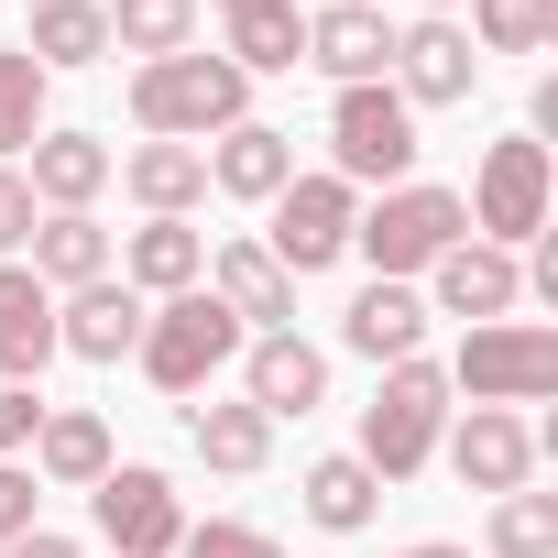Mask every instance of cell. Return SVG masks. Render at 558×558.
I'll return each instance as SVG.
<instances>
[{"label": "cell", "mask_w": 558, "mask_h": 558, "mask_svg": "<svg viewBox=\"0 0 558 558\" xmlns=\"http://www.w3.org/2000/svg\"><path fill=\"white\" fill-rule=\"evenodd\" d=\"M340 351H351V362H373V373L416 362V351H427V296H416V286H384V274H373V286L340 307Z\"/></svg>", "instance_id": "20"}, {"label": "cell", "mask_w": 558, "mask_h": 558, "mask_svg": "<svg viewBox=\"0 0 558 558\" xmlns=\"http://www.w3.org/2000/svg\"><path fill=\"white\" fill-rule=\"evenodd\" d=\"M438 373H449V395H471V405H514V416H525V405L558 395V329H547V318H493V329H471Z\"/></svg>", "instance_id": "7"}, {"label": "cell", "mask_w": 558, "mask_h": 558, "mask_svg": "<svg viewBox=\"0 0 558 558\" xmlns=\"http://www.w3.org/2000/svg\"><path fill=\"white\" fill-rule=\"evenodd\" d=\"M110 460H121V438H110L99 405H45V427H34V482L45 493H99Z\"/></svg>", "instance_id": "22"}, {"label": "cell", "mask_w": 558, "mask_h": 558, "mask_svg": "<svg viewBox=\"0 0 558 558\" xmlns=\"http://www.w3.org/2000/svg\"><path fill=\"white\" fill-rule=\"evenodd\" d=\"M471 219H460V186H438V175H405V186H384V197H362V219H351V252L384 274V286H416V274L460 241Z\"/></svg>", "instance_id": "5"}, {"label": "cell", "mask_w": 558, "mask_h": 558, "mask_svg": "<svg viewBox=\"0 0 558 558\" xmlns=\"http://www.w3.org/2000/svg\"><path fill=\"white\" fill-rule=\"evenodd\" d=\"M482 547H493V558H558V493H536V482L504 493V504L482 514Z\"/></svg>", "instance_id": "32"}, {"label": "cell", "mask_w": 558, "mask_h": 558, "mask_svg": "<svg viewBox=\"0 0 558 558\" xmlns=\"http://www.w3.org/2000/svg\"><path fill=\"white\" fill-rule=\"evenodd\" d=\"M88 525H99L110 558H175L186 493H175V471H154V460H110V482L88 493Z\"/></svg>", "instance_id": "9"}, {"label": "cell", "mask_w": 558, "mask_h": 558, "mask_svg": "<svg viewBox=\"0 0 558 558\" xmlns=\"http://www.w3.org/2000/svg\"><path fill=\"white\" fill-rule=\"evenodd\" d=\"M186 449H197L219 482H252V471H274V416L241 405V395H197V405H186Z\"/></svg>", "instance_id": "25"}, {"label": "cell", "mask_w": 558, "mask_h": 558, "mask_svg": "<svg viewBox=\"0 0 558 558\" xmlns=\"http://www.w3.org/2000/svg\"><path fill=\"white\" fill-rule=\"evenodd\" d=\"M351 219H362V186H340L329 165H296V186L274 197V230H263V252L296 274H329V263H351Z\"/></svg>", "instance_id": "8"}, {"label": "cell", "mask_w": 558, "mask_h": 558, "mask_svg": "<svg viewBox=\"0 0 558 558\" xmlns=\"http://www.w3.org/2000/svg\"><path fill=\"white\" fill-rule=\"evenodd\" d=\"M395 558H471V547H449V536H416V547H395Z\"/></svg>", "instance_id": "38"}, {"label": "cell", "mask_w": 558, "mask_h": 558, "mask_svg": "<svg viewBox=\"0 0 558 558\" xmlns=\"http://www.w3.org/2000/svg\"><path fill=\"white\" fill-rule=\"evenodd\" d=\"M373 12H384V0H373Z\"/></svg>", "instance_id": "41"}, {"label": "cell", "mask_w": 558, "mask_h": 558, "mask_svg": "<svg viewBox=\"0 0 558 558\" xmlns=\"http://www.w3.org/2000/svg\"><path fill=\"white\" fill-rule=\"evenodd\" d=\"M0 558H88V547H77L66 525H23V536H12V547H0Z\"/></svg>", "instance_id": "37"}, {"label": "cell", "mask_w": 558, "mask_h": 558, "mask_svg": "<svg viewBox=\"0 0 558 558\" xmlns=\"http://www.w3.org/2000/svg\"><path fill=\"white\" fill-rule=\"evenodd\" d=\"M34 504H45V482H34V460H0V547H12L23 525H45Z\"/></svg>", "instance_id": "35"}, {"label": "cell", "mask_w": 558, "mask_h": 558, "mask_svg": "<svg viewBox=\"0 0 558 558\" xmlns=\"http://www.w3.org/2000/svg\"><path fill=\"white\" fill-rule=\"evenodd\" d=\"M110 186L143 219H197L208 208V154L197 143H132V154H110Z\"/></svg>", "instance_id": "21"}, {"label": "cell", "mask_w": 558, "mask_h": 558, "mask_svg": "<svg viewBox=\"0 0 558 558\" xmlns=\"http://www.w3.org/2000/svg\"><path fill=\"white\" fill-rule=\"evenodd\" d=\"M416 12H449V23H460V0H416Z\"/></svg>", "instance_id": "39"}, {"label": "cell", "mask_w": 558, "mask_h": 558, "mask_svg": "<svg viewBox=\"0 0 558 558\" xmlns=\"http://www.w3.org/2000/svg\"><path fill=\"white\" fill-rule=\"evenodd\" d=\"M416 110L384 88V77H362V88H329V175L340 186H362V197H384V186H405L416 175Z\"/></svg>", "instance_id": "6"}, {"label": "cell", "mask_w": 558, "mask_h": 558, "mask_svg": "<svg viewBox=\"0 0 558 558\" xmlns=\"http://www.w3.org/2000/svg\"><path fill=\"white\" fill-rule=\"evenodd\" d=\"M384 88L427 121V110H471V88H482V45L449 23V12H416V23H395V66H384Z\"/></svg>", "instance_id": "10"}, {"label": "cell", "mask_w": 558, "mask_h": 558, "mask_svg": "<svg viewBox=\"0 0 558 558\" xmlns=\"http://www.w3.org/2000/svg\"><path fill=\"white\" fill-rule=\"evenodd\" d=\"M438 438H449V373L416 351V362H395L384 384H373V405H362V471L395 493V482H416L427 460H438Z\"/></svg>", "instance_id": "4"}, {"label": "cell", "mask_w": 558, "mask_h": 558, "mask_svg": "<svg viewBox=\"0 0 558 558\" xmlns=\"http://www.w3.org/2000/svg\"><path fill=\"white\" fill-rule=\"evenodd\" d=\"M460 219H471V241H493V252H536L547 219H558V165H547V143H536V132L482 143V165H471V186H460Z\"/></svg>", "instance_id": "2"}, {"label": "cell", "mask_w": 558, "mask_h": 558, "mask_svg": "<svg viewBox=\"0 0 558 558\" xmlns=\"http://www.w3.org/2000/svg\"><path fill=\"white\" fill-rule=\"evenodd\" d=\"M296 504H307V525H318V536H362V525L384 514V482H373L351 449H329V460H307Z\"/></svg>", "instance_id": "28"}, {"label": "cell", "mask_w": 558, "mask_h": 558, "mask_svg": "<svg viewBox=\"0 0 558 558\" xmlns=\"http://www.w3.org/2000/svg\"><path fill=\"white\" fill-rule=\"evenodd\" d=\"M219 12V56L241 77H296L307 66V12L296 0H208Z\"/></svg>", "instance_id": "18"}, {"label": "cell", "mask_w": 558, "mask_h": 558, "mask_svg": "<svg viewBox=\"0 0 558 558\" xmlns=\"http://www.w3.org/2000/svg\"><path fill=\"white\" fill-rule=\"evenodd\" d=\"M45 362H56V296L23 263H0V384H45Z\"/></svg>", "instance_id": "26"}, {"label": "cell", "mask_w": 558, "mask_h": 558, "mask_svg": "<svg viewBox=\"0 0 558 558\" xmlns=\"http://www.w3.org/2000/svg\"><path fill=\"white\" fill-rule=\"evenodd\" d=\"M241 318L208 296V286H186V296H154V318H143V351H132V373L154 384V395H175V405H197L230 362H241Z\"/></svg>", "instance_id": "3"}, {"label": "cell", "mask_w": 558, "mask_h": 558, "mask_svg": "<svg viewBox=\"0 0 558 558\" xmlns=\"http://www.w3.org/2000/svg\"><path fill=\"white\" fill-rule=\"evenodd\" d=\"M110 12V56H132V66H154V56H186L197 45V0H99Z\"/></svg>", "instance_id": "29"}, {"label": "cell", "mask_w": 558, "mask_h": 558, "mask_svg": "<svg viewBox=\"0 0 558 558\" xmlns=\"http://www.w3.org/2000/svg\"><path fill=\"white\" fill-rule=\"evenodd\" d=\"M208 296L263 340V329H296V274L274 263L252 230H230V241H208Z\"/></svg>", "instance_id": "14"}, {"label": "cell", "mask_w": 558, "mask_h": 558, "mask_svg": "<svg viewBox=\"0 0 558 558\" xmlns=\"http://www.w3.org/2000/svg\"><path fill=\"white\" fill-rule=\"evenodd\" d=\"M241 405H263L274 427H286V416H318V405H329V351H318L307 329L241 340Z\"/></svg>", "instance_id": "13"}, {"label": "cell", "mask_w": 558, "mask_h": 558, "mask_svg": "<svg viewBox=\"0 0 558 558\" xmlns=\"http://www.w3.org/2000/svg\"><path fill=\"white\" fill-rule=\"evenodd\" d=\"M45 121H56V77H45L23 45H0V165L34 154V143H45Z\"/></svg>", "instance_id": "30"}, {"label": "cell", "mask_w": 558, "mask_h": 558, "mask_svg": "<svg viewBox=\"0 0 558 558\" xmlns=\"http://www.w3.org/2000/svg\"><path fill=\"white\" fill-rule=\"evenodd\" d=\"M536 449H547V438H536V427H525L514 405H471V416H460V427L438 438L449 482H460V493H493V504L536 482Z\"/></svg>", "instance_id": "12"}, {"label": "cell", "mask_w": 558, "mask_h": 558, "mask_svg": "<svg viewBox=\"0 0 558 558\" xmlns=\"http://www.w3.org/2000/svg\"><path fill=\"white\" fill-rule=\"evenodd\" d=\"M175 558H286V536L252 525V514H208V525L175 536Z\"/></svg>", "instance_id": "33"}, {"label": "cell", "mask_w": 558, "mask_h": 558, "mask_svg": "<svg viewBox=\"0 0 558 558\" xmlns=\"http://www.w3.org/2000/svg\"><path fill=\"white\" fill-rule=\"evenodd\" d=\"M307 66L329 88H362V77L395 66V23L373 12V0H318V12H307Z\"/></svg>", "instance_id": "19"}, {"label": "cell", "mask_w": 558, "mask_h": 558, "mask_svg": "<svg viewBox=\"0 0 558 558\" xmlns=\"http://www.w3.org/2000/svg\"><path fill=\"white\" fill-rule=\"evenodd\" d=\"M197 154H208V186L241 197V208H274V197L296 186V132H286V121H230V132L197 143Z\"/></svg>", "instance_id": "16"}, {"label": "cell", "mask_w": 558, "mask_h": 558, "mask_svg": "<svg viewBox=\"0 0 558 558\" xmlns=\"http://www.w3.org/2000/svg\"><path fill=\"white\" fill-rule=\"evenodd\" d=\"M110 274L154 307V296H186V286H208V230L197 219H143L132 241H110Z\"/></svg>", "instance_id": "17"}, {"label": "cell", "mask_w": 558, "mask_h": 558, "mask_svg": "<svg viewBox=\"0 0 558 558\" xmlns=\"http://www.w3.org/2000/svg\"><path fill=\"white\" fill-rule=\"evenodd\" d=\"M143 318H154V307H143L132 286H121V274H99V286L56 296V351H66V362H99V373H110V362H132V351H143Z\"/></svg>", "instance_id": "15"}, {"label": "cell", "mask_w": 558, "mask_h": 558, "mask_svg": "<svg viewBox=\"0 0 558 558\" xmlns=\"http://www.w3.org/2000/svg\"><path fill=\"white\" fill-rule=\"evenodd\" d=\"M23 186H34V208H99L110 197V143L77 132V121H45V143L23 154Z\"/></svg>", "instance_id": "23"}, {"label": "cell", "mask_w": 558, "mask_h": 558, "mask_svg": "<svg viewBox=\"0 0 558 558\" xmlns=\"http://www.w3.org/2000/svg\"><path fill=\"white\" fill-rule=\"evenodd\" d=\"M23 274H34L45 296L99 286V274H110V230H99V208H45V219H34V241H23Z\"/></svg>", "instance_id": "24"}, {"label": "cell", "mask_w": 558, "mask_h": 558, "mask_svg": "<svg viewBox=\"0 0 558 558\" xmlns=\"http://www.w3.org/2000/svg\"><path fill=\"white\" fill-rule=\"evenodd\" d=\"M230 121H252V77H241L230 56L186 45V56L132 66V132H143V143H219Z\"/></svg>", "instance_id": "1"}, {"label": "cell", "mask_w": 558, "mask_h": 558, "mask_svg": "<svg viewBox=\"0 0 558 558\" xmlns=\"http://www.w3.org/2000/svg\"><path fill=\"white\" fill-rule=\"evenodd\" d=\"M482 56H547L558 45V0H471V23H460Z\"/></svg>", "instance_id": "31"}, {"label": "cell", "mask_w": 558, "mask_h": 558, "mask_svg": "<svg viewBox=\"0 0 558 558\" xmlns=\"http://www.w3.org/2000/svg\"><path fill=\"white\" fill-rule=\"evenodd\" d=\"M23 12H34V0H23Z\"/></svg>", "instance_id": "40"}, {"label": "cell", "mask_w": 558, "mask_h": 558, "mask_svg": "<svg viewBox=\"0 0 558 558\" xmlns=\"http://www.w3.org/2000/svg\"><path fill=\"white\" fill-rule=\"evenodd\" d=\"M34 427H45V395L34 384H0V460H34Z\"/></svg>", "instance_id": "36"}, {"label": "cell", "mask_w": 558, "mask_h": 558, "mask_svg": "<svg viewBox=\"0 0 558 558\" xmlns=\"http://www.w3.org/2000/svg\"><path fill=\"white\" fill-rule=\"evenodd\" d=\"M23 56H34L45 77L110 66V12H99V0H34V34H23Z\"/></svg>", "instance_id": "27"}, {"label": "cell", "mask_w": 558, "mask_h": 558, "mask_svg": "<svg viewBox=\"0 0 558 558\" xmlns=\"http://www.w3.org/2000/svg\"><path fill=\"white\" fill-rule=\"evenodd\" d=\"M416 296H427V318H471V329H493V318L525 307V252H493V241L460 230V241L416 274Z\"/></svg>", "instance_id": "11"}, {"label": "cell", "mask_w": 558, "mask_h": 558, "mask_svg": "<svg viewBox=\"0 0 558 558\" xmlns=\"http://www.w3.org/2000/svg\"><path fill=\"white\" fill-rule=\"evenodd\" d=\"M34 186H23V165H0V263H23V241H34Z\"/></svg>", "instance_id": "34"}]
</instances>
